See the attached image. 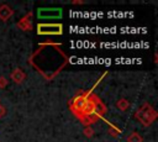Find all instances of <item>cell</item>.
<instances>
[{"mask_svg":"<svg viewBox=\"0 0 158 142\" xmlns=\"http://www.w3.org/2000/svg\"><path fill=\"white\" fill-rule=\"evenodd\" d=\"M62 16V10L58 7H41L37 11V17L42 20L59 19Z\"/></svg>","mask_w":158,"mask_h":142,"instance_id":"1","label":"cell"},{"mask_svg":"<svg viewBox=\"0 0 158 142\" xmlns=\"http://www.w3.org/2000/svg\"><path fill=\"white\" fill-rule=\"evenodd\" d=\"M37 32L40 35H59L62 33V25L58 23H42L37 26Z\"/></svg>","mask_w":158,"mask_h":142,"instance_id":"2","label":"cell"}]
</instances>
